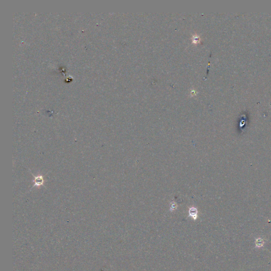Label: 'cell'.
I'll return each mask as SVG.
<instances>
[{
    "label": "cell",
    "mask_w": 271,
    "mask_h": 271,
    "mask_svg": "<svg viewBox=\"0 0 271 271\" xmlns=\"http://www.w3.org/2000/svg\"><path fill=\"white\" fill-rule=\"evenodd\" d=\"M189 215L193 220H196L198 216V209L195 207L190 208L189 210Z\"/></svg>",
    "instance_id": "1"
},
{
    "label": "cell",
    "mask_w": 271,
    "mask_h": 271,
    "mask_svg": "<svg viewBox=\"0 0 271 271\" xmlns=\"http://www.w3.org/2000/svg\"><path fill=\"white\" fill-rule=\"evenodd\" d=\"M44 182V180L43 177L41 175L37 176H34L33 184L34 186H40L43 185Z\"/></svg>",
    "instance_id": "2"
},
{
    "label": "cell",
    "mask_w": 271,
    "mask_h": 271,
    "mask_svg": "<svg viewBox=\"0 0 271 271\" xmlns=\"http://www.w3.org/2000/svg\"><path fill=\"white\" fill-rule=\"evenodd\" d=\"M177 207V205L176 203L175 202H173L171 204V206H170L171 210V211L175 210V209H176Z\"/></svg>",
    "instance_id": "3"
}]
</instances>
